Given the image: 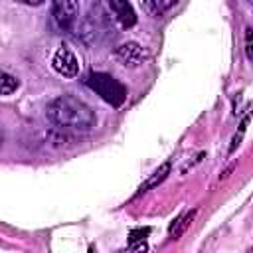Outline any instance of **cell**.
Wrapping results in <instances>:
<instances>
[{"mask_svg": "<svg viewBox=\"0 0 253 253\" xmlns=\"http://www.w3.org/2000/svg\"><path fill=\"white\" fill-rule=\"evenodd\" d=\"M45 115L55 126L65 128V130L85 132V130L93 128L97 123L93 109L73 95H59V97L51 99L47 103Z\"/></svg>", "mask_w": 253, "mask_h": 253, "instance_id": "1", "label": "cell"}, {"mask_svg": "<svg viewBox=\"0 0 253 253\" xmlns=\"http://www.w3.org/2000/svg\"><path fill=\"white\" fill-rule=\"evenodd\" d=\"M85 85L89 89H93L111 107H121L126 101V87L119 79H115L113 75H109V73L91 71V73L85 75Z\"/></svg>", "mask_w": 253, "mask_h": 253, "instance_id": "2", "label": "cell"}, {"mask_svg": "<svg viewBox=\"0 0 253 253\" xmlns=\"http://www.w3.org/2000/svg\"><path fill=\"white\" fill-rule=\"evenodd\" d=\"M77 12H79V4L73 0H57L51 6L53 22L63 32H75L77 30V22H79Z\"/></svg>", "mask_w": 253, "mask_h": 253, "instance_id": "3", "label": "cell"}, {"mask_svg": "<svg viewBox=\"0 0 253 253\" xmlns=\"http://www.w3.org/2000/svg\"><path fill=\"white\" fill-rule=\"evenodd\" d=\"M51 65H53V69H55L59 75H63V77H75V75L79 73V61H77L75 53H73L69 47H65V45H61V47L53 53Z\"/></svg>", "mask_w": 253, "mask_h": 253, "instance_id": "4", "label": "cell"}, {"mask_svg": "<svg viewBox=\"0 0 253 253\" xmlns=\"http://www.w3.org/2000/svg\"><path fill=\"white\" fill-rule=\"evenodd\" d=\"M115 55H117V59H119L125 67H138V65L146 59V51H144L142 45H138L136 42L121 43V45L115 49Z\"/></svg>", "mask_w": 253, "mask_h": 253, "instance_id": "5", "label": "cell"}, {"mask_svg": "<svg viewBox=\"0 0 253 253\" xmlns=\"http://www.w3.org/2000/svg\"><path fill=\"white\" fill-rule=\"evenodd\" d=\"M109 10L113 12V18L119 22L121 28H132L136 24V14H134L132 6L125 0H111Z\"/></svg>", "mask_w": 253, "mask_h": 253, "instance_id": "6", "label": "cell"}, {"mask_svg": "<svg viewBox=\"0 0 253 253\" xmlns=\"http://www.w3.org/2000/svg\"><path fill=\"white\" fill-rule=\"evenodd\" d=\"M168 174H170V162H164L162 166H158V168L152 172V176H150V178L140 186V190H138V192L142 194V192H146V190H150V188L158 186L162 180H166V176H168Z\"/></svg>", "mask_w": 253, "mask_h": 253, "instance_id": "7", "label": "cell"}, {"mask_svg": "<svg viewBox=\"0 0 253 253\" xmlns=\"http://www.w3.org/2000/svg\"><path fill=\"white\" fill-rule=\"evenodd\" d=\"M176 4V0H146L142 2V8L150 14V16H162L168 8H172Z\"/></svg>", "mask_w": 253, "mask_h": 253, "instance_id": "8", "label": "cell"}, {"mask_svg": "<svg viewBox=\"0 0 253 253\" xmlns=\"http://www.w3.org/2000/svg\"><path fill=\"white\" fill-rule=\"evenodd\" d=\"M194 215H196V210H192V211H188L186 215H180L172 225H170V235L174 237V239H178L184 231H186V227L192 223V219H194Z\"/></svg>", "mask_w": 253, "mask_h": 253, "instance_id": "9", "label": "cell"}, {"mask_svg": "<svg viewBox=\"0 0 253 253\" xmlns=\"http://www.w3.org/2000/svg\"><path fill=\"white\" fill-rule=\"evenodd\" d=\"M18 79L14 75H10L8 71L0 69V95H12L18 89Z\"/></svg>", "mask_w": 253, "mask_h": 253, "instance_id": "10", "label": "cell"}, {"mask_svg": "<svg viewBox=\"0 0 253 253\" xmlns=\"http://www.w3.org/2000/svg\"><path fill=\"white\" fill-rule=\"evenodd\" d=\"M247 123H249V117H245L243 119V123H241V128H239V134H235L233 136V140H231V146H229V154L237 148V144H239V140H241V136L245 134V128H247Z\"/></svg>", "mask_w": 253, "mask_h": 253, "instance_id": "11", "label": "cell"}, {"mask_svg": "<svg viewBox=\"0 0 253 253\" xmlns=\"http://www.w3.org/2000/svg\"><path fill=\"white\" fill-rule=\"evenodd\" d=\"M251 36H253V30L251 28H245V55H247V59H253V42H251Z\"/></svg>", "mask_w": 253, "mask_h": 253, "instance_id": "12", "label": "cell"}, {"mask_svg": "<svg viewBox=\"0 0 253 253\" xmlns=\"http://www.w3.org/2000/svg\"><path fill=\"white\" fill-rule=\"evenodd\" d=\"M146 233H148V227H144V229H136V231H132V233H130V243L134 245V243H138V241H142Z\"/></svg>", "mask_w": 253, "mask_h": 253, "instance_id": "13", "label": "cell"}, {"mask_svg": "<svg viewBox=\"0 0 253 253\" xmlns=\"http://www.w3.org/2000/svg\"><path fill=\"white\" fill-rule=\"evenodd\" d=\"M89 253H93V247H91V249H89Z\"/></svg>", "mask_w": 253, "mask_h": 253, "instance_id": "14", "label": "cell"}, {"mask_svg": "<svg viewBox=\"0 0 253 253\" xmlns=\"http://www.w3.org/2000/svg\"><path fill=\"white\" fill-rule=\"evenodd\" d=\"M0 140H2V134H0Z\"/></svg>", "mask_w": 253, "mask_h": 253, "instance_id": "15", "label": "cell"}]
</instances>
